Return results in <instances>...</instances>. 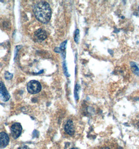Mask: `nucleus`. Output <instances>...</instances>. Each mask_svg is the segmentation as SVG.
I'll list each match as a JSON object with an SVG mask.
<instances>
[{
  "instance_id": "1",
  "label": "nucleus",
  "mask_w": 139,
  "mask_h": 149,
  "mask_svg": "<svg viewBox=\"0 0 139 149\" xmlns=\"http://www.w3.org/2000/svg\"><path fill=\"white\" fill-rule=\"evenodd\" d=\"M34 15L36 19L44 24L48 23L51 17V9L49 4L45 1H40L34 5Z\"/></svg>"
},
{
  "instance_id": "2",
  "label": "nucleus",
  "mask_w": 139,
  "mask_h": 149,
  "mask_svg": "<svg viewBox=\"0 0 139 149\" xmlns=\"http://www.w3.org/2000/svg\"><path fill=\"white\" fill-rule=\"evenodd\" d=\"M41 90L40 83L36 80H32L27 84V91L29 93L34 94L39 92Z\"/></svg>"
},
{
  "instance_id": "3",
  "label": "nucleus",
  "mask_w": 139,
  "mask_h": 149,
  "mask_svg": "<svg viewBox=\"0 0 139 149\" xmlns=\"http://www.w3.org/2000/svg\"><path fill=\"white\" fill-rule=\"evenodd\" d=\"M22 131V127L20 123H14L12 126L11 133L14 139H17L18 137L21 136Z\"/></svg>"
},
{
  "instance_id": "4",
  "label": "nucleus",
  "mask_w": 139,
  "mask_h": 149,
  "mask_svg": "<svg viewBox=\"0 0 139 149\" xmlns=\"http://www.w3.org/2000/svg\"><path fill=\"white\" fill-rule=\"evenodd\" d=\"M0 97L4 102H7L10 98V95L2 81H0Z\"/></svg>"
},
{
  "instance_id": "5",
  "label": "nucleus",
  "mask_w": 139,
  "mask_h": 149,
  "mask_svg": "<svg viewBox=\"0 0 139 149\" xmlns=\"http://www.w3.org/2000/svg\"><path fill=\"white\" fill-rule=\"evenodd\" d=\"M10 138L8 134L4 132H0V148H4L8 146Z\"/></svg>"
},
{
  "instance_id": "6",
  "label": "nucleus",
  "mask_w": 139,
  "mask_h": 149,
  "mask_svg": "<svg viewBox=\"0 0 139 149\" xmlns=\"http://www.w3.org/2000/svg\"><path fill=\"white\" fill-rule=\"evenodd\" d=\"M65 132L70 136L74 134L75 132L74 127L73 121L71 120L67 121V123L65 126Z\"/></svg>"
},
{
  "instance_id": "7",
  "label": "nucleus",
  "mask_w": 139,
  "mask_h": 149,
  "mask_svg": "<svg viewBox=\"0 0 139 149\" xmlns=\"http://www.w3.org/2000/svg\"><path fill=\"white\" fill-rule=\"evenodd\" d=\"M35 36L39 40H44L47 38V33L43 29H39L35 32Z\"/></svg>"
},
{
  "instance_id": "8",
  "label": "nucleus",
  "mask_w": 139,
  "mask_h": 149,
  "mask_svg": "<svg viewBox=\"0 0 139 149\" xmlns=\"http://www.w3.org/2000/svg\"><path fill=\"white\" fill-rule=\"evenodd\" d=\"M131 67L132 70L134 74L137 75H139V69L136 64L132 62L131 63Z\"/></svg>"
},
{
  "instance_id": "9",
  "label": "nucleus",
  "mask_w": 139,
  "mask_h": 149,
  "mask_svg": "<svg viewBox=\"0 0 139 149\" xmlns=\"http://www.w3.org/2000/svg\"><path fill=\"white\" fill-rule=\"evenodd\" d=\"M79 90H80V87L79 85L78 84H76L75 86V88L74 91V96L75 98H76V100H79Z\"/></svg>"
},
{
  "instance_id": "10",
  "label": "nucleus",
  "mask_w": 139,
  "mask_h": 149,
  "mask_svg": "<svg viewBox=\"0 0 139 149\" xmlns=\"http://www.w3.org/2000/svg\"><path fill=\"white\" fill-rule=\"evenodd\" d=\"M80 38V31L79 29H76L75 31V35L74 40L75 42L78 43Z\"/></svg>"
},
{
  "instance_id": "11",
  "label": "nucleus",
  "mask_w": 139,
  "mask_h": 149,
  "mask_svg": "<svg viewBox=\"0 0 139 149\" xmlns=\"http://www.w3.org/2000/svg\"><path fill=\"white\" fill-rule=\"evenodd\" d=\"M63 68L65 75L67 77H69L70 75L69 74V73L67 72V67L66 63H65V61L63 62Z\"/></svg>"
},
{
  "instance_id": "12",
  "label": "nucleus",
  "mask_w": 139,
  "mask_h": 149,
  "mask_svg": "<svg viewBox=\"0 0 139 149\" xmlns=\"http://www.w3.org/2000/svg\"><path fill=\"white\" fill-rule=\"evenodd\" d=\"M5 77L6 80H10L13 77V74L10 72H6L5 73Z\"/></svg>"
},
{
  "instance_id": "13",
  "label": "nucleus",
  "mask_w": 139,
  "mask_h": 149,
  "mask_svg": "<svg viewBox=\"0 0 139 149\" xmlns=\"http://www.w3.org/2000/svg\"><path fill=\"white\" fill-rule=\"evenodd\" d=\"M67 40H65L62 42V44L60 45V49H61V50H64L66 48V45L67 43Z\"/></svg>"
},
{
  "instance_id": "14",
  "label": "nucleus",
  "mask_w": 139,
  "mask_h": 149,
  "mask_svg": "<svg viewBox=\"0 0 139 149\" xmlns=\"http://www.w3.org/2000/svg\"><path fill=\"white\" fill-rule=\"evenodd\" d=\"M61 50V49H60V48L56 47V48L54 49V52H57V53L60 52Z\"/></svg>"
},
{
  "instance_id": "15",
  "label": "nucleus",
  "mask_w": 139,
  "mask_h": 149,
  "mask_svg": "<svg viewBox=\"0 0 139 149\" xmlns=\"http://www.w3.org/2000/svg\"><path fill=\"white\" fill-rule=\"evenodd\" d=\"M18 149H29L28 147H27L26 146H23V147H20V148H19Z\"/></svg>"
},
{
  "instance_id": "16",
  "label": "nucleus",
  "mask_w": 139,
  "mask_h": 149,
  "mask_svg": "<svg viewBox=\"0 0 139 149\" xmlns=\"http://www.w3.org/2000/svg\"><path fill=\"white\" fill-rule=\"evenodd\" d=\"M111 149L109 148H108V147H103V148H101V149Z\"/></svg>"
},
{
  "instance_id": "17",
  "label": "nucleus",
  "mask_w": 139,
  "mask_h": 149,
  "mask_svg": "<svg viewBox=\"0 0 139 149\" xmlns=\"http://www.w3.org/2000/svg\"><path fill=\"white\" fill-rule=\"evenodd\" d=\"M75 149V148H72V149Z\"/></svg>"
}]
</instances>
